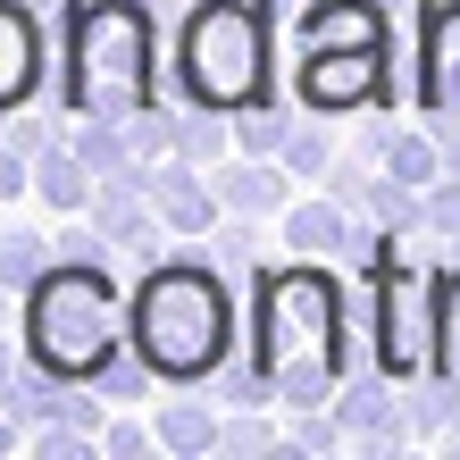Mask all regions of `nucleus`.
Returning <instances> with one entry per match:
<instances>
[{"mask_svg":"<svg viewBox=\"0 0 460 460\" xmlns=\"http://www.w3.org/2000/svg\"><path fill=\"white\" fill-rule=\"evenodd\" d=\"M302 126V101H252V110H234V151H260V159H285V134Z\"/></svg>","mask_w":460,"mask_h":460,"instance_id":"19","label":"nucleus"},{"mask_svg":"<svg viewBox=\"0 0 460 460\" xmlns=\"http://www.w3.org/2000/svg\"><path fill=\"white\" fill-rule=\"evenodd\" d=\"M293 101L310 118H360V110H394V42H360V50H293Z\"/></svg>","mask_w":460,"mask_h":460,"instance_id":"7","label":"nucleus"},{"mask_svg":"<svg viewBox=\"0 0 460 460\" xmlns=\"http://www.w3.org/2000/svg\"><path fill=\"white\" fill-rule=\"evenodd\" d=\"M176 159H193V168L234 159V110H201V101H184V110H176Z\"/></svg>","mask_w":460,"mask_h":460,"instance_id":"17","label":"nucleus"},{"mask_svg":"<svg viewBox=\"0 0 460 460\" xmlns=\"http://www.w3.org/2000/svg\"><path fill=\"white\" fill-rule=\"evenodd\" d=\"M351 226H360V209H351V201H335L327 184H302V193H293V209L277 218V252H302V260H343Z\"/></svg>","mask_w":460,"mask_h":460,"instance_id":"14","label":"nucleus"},{"mask_svg":"<svg viewBox=\"0 0 460 460\" xmlns=\"http://www.w3.org/2000/svg\"><path fill=\"white\" fill-rule=\"evenodd\" d=\"M0 134H9V143H17V151H25V159H42V151H50V143H59V126H50V118H25V110H17V118H9V126H0Z\"/></svg>","mask_w":460,"mask_h":460,"instance_id":"27","label":"nucleus"},{"mask_svg":"<svg viewBox=\"0 0 460 460\" xmlns=\"http://www.w3.org/2000/svg\"><path fill=\"white\" fill-rule=\"evenodd\" d=\"M151 201H159V226H168L176 243H201L209 226L226 218L218 184H209V168H193V159H151Z\"/></svg>","mask_w":460,"mask_h":460,"instance_id":"13","label":"nucleus"},{"mask_svg":"<svg viewBox=\"0 0 460 460\" xmlns=\"http://www.w3.org/2000/svg\"><path fill=\"white\" fill-rule=\"evenodd\" d=\"M84 218L101 226V234H110L118 243V252L126 260H159V252H168V226H159V201H151V168H118V176H101V193H93V209H84Z\"/></svg>","mask_w":460,"mask_h":460,"instance_id":"8","label":"nucleus"},{"mask_svg":"<svg viewBox=\"0 0 460 460\" xmlns=\"http://www.w3.org/2000/svg\"><path fill=\"white\" fill-rule=\"evenodd\" d=\"M351 268L335 260H260L252 268V318H243V343H252V360L268 376V394H277V411H318V402L343 394L351 368H376L368 360V310H351Z\"/></svg>","mask_w":460,"mask_h":460,"instance_id":"1","label":"nucleus"},{"mask_svg":"<svg viewBox=\"0 0 460 460\" xmlns=\"http://www.w3.org/2000/svg\"><path fill=\"white\" fill-rule=\"evenodd\" d=\"M201 243H209V260H218V268H260L268 218H218V226H209Z\"/></svg>","mask_w":460,"mask_h":460,"instance_id":"23","label":"nucleus"},{"mask_svg":"<svg viewBox=\"0 0 460 460\" xmlns=\"http://www.w3.org/2000/svg\"><path fill=\"white\" fill-rule=\"evenodd\" d=\"M151 427H159V452L209 460V452H218V436H226V411H218V402H201L193 385H168V402L151 411Z\"/></svg>","mask_w":460,"mask_h":460,"instance_id":"15","label":"nucleus"},{"mask_svg":"<svg viewBox=\"0 0 460 460\" xmlns=\"http://www.w3.org/2000/svg\"><path fill=\"white\" fill-rule=\"evenodd\" d=\"M335 419H343V444H360V452H402L411 444V394L385 368H351L343 394H335Z\"/></svg>","mask_w":460,"mask_h":460,"instance_id":"10","label":"nucleus"},{"mask_svg":"<svg viewBox=\"0 0 460 460\" xmlns=\"http://www.w3.org/2000/svg\"><path fill=\"white\" fill-rule=\"evenodd\" d=\"M59 101H67V118H118V126L159 110L151 0H67L59 9Z\"/></svg>","mask_w":460,"mask_h":460,"instance_id":"3","label":"nucleus"},{"mask_svg":"<svg viewBox=\"0 0 460 460\" xmlns=\"http://www.w3.org/2000/svg\"><path fill=\"white\" fill-rule=\"evenodd\" d=\"M285 444V427L268 419V411H226V436H218V452H277Z\"/></svg>","mask_w":460,"mask_h":460,"instance_id":"24","label":"nucleus"},{"mask_svg":"<svg viewBox=\"0 0 460 460\" xmlns=\"http://www.w3.org/2000/svg\"><path fill=\"white\" fill-rule=\"evenodd\" d=\"M17 327H25V351L34 368L67 376V385H101L118 360H126V293L110 268L93 260H50V277L17 302Z\"/></svg>","mask_w":460,"mask_h":460,"instance_id":"4","label":"nucleus"},{"mask_svg":"<svg viewBox=\"0 0 460 460\" xmlns=\"http://www.w3.org/2000/svg\"><path fill=\"white\" fill-rule=\"evenodd\" d=\"M268 59H277V17L260 0H193L168 67H176V93L201 110H252V101H277Z\"/></svg>","mask_w":460,"mask_h":460,"instance_id":"5","label":"nucleus"},{"mask_svg":"<svg viewBox=\"0 0 460 460\" xmlns=\"http://www.w3.org/2000/svg\"><path fill=\"white\" fill-rule=\"evenodd\" d=\"M411 101H419V118H460V0H419Z\"/></svg>","mask_w":460,"mask_h":460,"instance_id":"9","label":"nucleus"},{"mask_svg":"<svg viewBox=\"0 0 460 460\" xmlns=\"http://www.w3.org/2000/svg\"><path fill=\"white\" fill-rule=\"evenodd\" d=\"M9 310H17V293H9V285H0V327H9Z\"/></svg>","mask_w":460,"mask_h":460,"instance_id":"30","label":"nucleus"},{"mask_svg":"<svg viewBox=\"0 0 460 460\" xmlns=\"http://www.w3.org/2000/svg\"><path fill=\"white\" fill-rule=\"evenodd\" d=\"M25 436H34V427H25L9 402H0V460H9V452H25Z\"/></svg>","mask_w":460,"mask_h":460,"instance_id":"29","label":"nucleus"},{"mask_svg":"<svg viewBox=\"0 0 460 460\" xmlns=\"http://www.w3.org/2000/svg\"><path fill=\"white\" fill-rule=\"evenodd\" d=\"M343 159V143H335V118H310L302 110V126L285 134V168L302 176V184H327V168Z\"/></svg>","mask_w":460,"mask_h":460,"instance_id":"20","label":"nucleus"},{"mask_svg":"<svg viewBox=\"0 0 460 460\" xmlns=\"http://www.w3.org/2000/svg\"><path fill=\"white\" fill-rule=\"evenodd\" d=\"M0 209H9V201H0Z\"/></svg>","mask_w":460,"mask_h":460,"instance_id":"31","label":"nucleus"},{"mask_svg":"<svg viewBox=\"0 0 460 460\" xmlns=\"http://www.w3.org/2000/svg\"><path fill=\"white\" fill-rule=\"evenodd\" d=\"M385 168H394L402 184H419V193H427V184L444 176V143H436V126H427V118H419V126H402V134H394V151H385Z\"/></svg>","mask_w":460,"mask_h":460,"instance_id":"21","label":"nucleus"},{"mask_svg":"<svg viewBox=\"0 0 460 460\" xmlns=\"http://www.w3.org/2000/svg\"><path fill=\"white\" fill-rule=\"evenodd\" d=\"M0 201H34V159L0 134Z\"/></svg>","mask_w":460,"mask_h":460,"instance_id":"26","label":"nucleus"},{"mask_svg":"<svg viewBox=\"0 0 460 460\" xmlns=\"http://www.w3.org/2000/svg\"><path fill=\"white\" fill-rule=\"evenodd\" d=\"M436 376L460 385V260L436 268Z\"/></svg>","mask_w":460,"mask_h":460,"instance_id":"22","label":"nucleus"},{"mask_svg":"<svg viewBox=\"0 0 460 460\" xmlns=\"http://www.w3.org/2000/svg\"><path fill=\"white\" fill-rule=\"evenodd\" d=\"M209 184H218L226 218H268V226H277L285 209H293V193H302V176H293L285 159H260V151L218 159V168H209Z\"/></svg>","mask_w":460,"mask_h":460,"instance_id":"12","label":"nucleus"},{"mask_svg":"<svg viewBox=\"0 0 460 460\" xmlns=\"http://www.w3.org/2000/svg\"><path fill=\"white\" fill-rule=\"evenodd\" d=\"M34 360V351H25V327H0V394H9V376Z\"/></svg>","mask_w":460,"mask_h":460,"instance_id":"28","label":"nucleus"},{"mask_svg":"<svg viewBox=\"0 0 460 460\" xmlns=\"http://www.w3.org/2000/svg\"><path fill=\"white\" fill-rule=\"evenodd\" d=\"M93 193H101V176L84 168V159H75V143L59 134V143L34 159V201L50 209V218H84V209H93Z\"/></svg>","mask_w":460,"mask_h":460,"instance_id":"16","label":"nucleus"},{"mask_svg":"<svg viewBox=\"0 0 460 460\" xmlns=\"http://www.w3.org/2000/svg\"><path fill=\"white\" fill-rule=\"evenodd\" d=\"M101 452H110V460H143V452H159V427L134 419V411H110V427H101Z\"/></svg>","mask_w":460,"mask_h":460,"instance_id":"25","label":"nucleus"},{"mask_svg":"<svg viewBox=\"0 0 460 460\" xmlns=\"http://www.w3.org/2000/svg\"><path fill=\"white\" fill-rule=\"evenodd\" d=\"M126 343L159 385H209L234 351H243V318H234V285L209 260V243H168L126 293Z\"/></svg>","mask_w":460,"mask_h":460,"instance_id":"2","label":"nucleus"},{"mask_svg":"<svg viewBox=\"0 0 460 460\" xmlns=\"http://www.w3.org/2000/svg\"><path fill=\"white\" fill-rule=\"evenodd\" d=\"M368 285V360L394 376V385H419L436 368V260L411 252V234H394L385 252L360 268Z\"/></svg>","mask_w":460,"mask_h":460,"instance_id":"6","label":"nucleus"},{"mask_svg":"<svg viewBox=\"0 0 460 460\" xmlns=\"http://www.w3.org/2000/svg\"><path fill=\"white\" fill-rule=\"evenodd\" d=\"M50 75V34L34 0H0V118H17Z\"/></svg>","mask_w":460,"mask_h":460,"instance_id":"11","label":"nucleus"},{"mask_svg":"<svg viewBox=\"0 0 460 460\" xmlns=\"http://www.w3.org/2000/svg\"><path fill=\"white\" fill-rule=\"evenodd\" d=\"M50 260H59V243H50V234H34V226H0V285H9L17 302L50 277Z\"/></svg>","mask_w":460,"mask_h":460,"instance_id":"18","label":"nucleus"}]
</instances>
